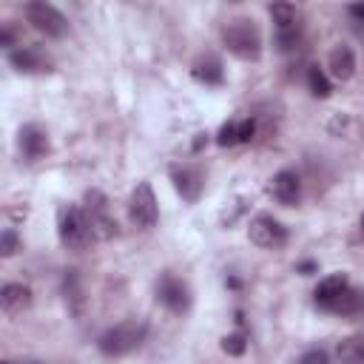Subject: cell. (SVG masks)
<instances>
[{"mask_svg": "<svg viewBox=\"0 0 364 364\" xmlns=\"http://www.w3.org/2000/svg\"><path fill=\"white\" fill-rule=\"evenodd\" d=\"M57 233H60V242L68 247V250H88L97 239L91 222H88V213L85 208H77V205H63L60 213H57Z\"/></svg>", "mask_w": 364, "mask_h": 364, "instance_id": "obj_1", "label": "cell"}, {"mask_svg": "<svg viewBox=\"0 0 364 364\" xmlns=\"http://www.w3.org/2000/svg\"><path fill=\"white\" fill-rule=\"evenodd\" d=\"M225 48L239 60H259L262 57V34L250 17H233L222 28Z\"/></svg>", "mask_w": 364, "mask_h": 364, "instance_id": "obj_2", "label": "cell"}, {"mask_svg": "<svg viewBox=\"0 0 364 364\" xmlns=\"http://www.w3.org/2000/svg\"><path fill=\"white\" fill-rule=\"evenodd\" d=\"M142 341H145V324L131 318V321H119V324L108 327V330L97 338V347H100L102 355H108V358H119V355L134 353Z\"/></svg>", "mask_w": 364, "mask_h": 364, "instance_id": "obj_3", "label": "cell"}, {"mask_svg": "<svg viewBox=\"0 0 364 364\" xmlns=\"http://www.w3.org/2000/svg\"><path fill=\"white\" fill-rule=\"evenodd\" d=\"M23 14H26V20H28L40 34H46V37H65V34H68V20H65V14H63L60 9H54L51 3H46V0H31V3H26V6H23Z\"/></svg>", "mask_w": 364, "mask_h": 364, "instance_id": "obj_4", "label": "cell"}, {"mask_svg": "<svg viewBox=\"0 0 364 364\" xmlns=\"http://www.w3.org/2000/svg\"><path fill=\"white\" fill-rule=\"evenodd\" d=\"M128 216L136 228L142 230H151L159 219V205H156V196H154V188L148 182H139L134 191H131V199H128Z\"/></svg>", "mask_w": 364, "mask_h": 364, "instance_id": "obj_5", "label": "cell"}, {"mask_svg": "<svg viewBox=\"0 0 364 364\" xmlns=\"http://www.w3.org/2000/svg\"><path fill=\"white\" fill-rule=\"evenodd\" d=\"M247 236L256 247H264V250H276L287 245V228L270 213H256L247 225Z\"/></svg>", "mask_w": 364, "mask_h": 364, "instance_id": "obj_6", "label": "cell"}, {"mask_svg": "<svg viewBox=\"0 0 364 364\" xmlns=\"http://www.w3.org/2000/svg\"><path fill=\"white\" fill-rule=\"evenodd\" d=\"M156 299L171 310V313H176V316H182V313H188L191 310V290H188V284L179 279V276H173V273H162L159 276V282H156Z\"/></svg>", "mask_w": 364, "mask_h": 364, "instance_id": "obj_7", "label": "cell"}, {"mask_svg": "<svg viewBox=\"0 0 364 364\" xmlns=\"http://www.w3.org/2000/svg\"><path fill=\"white\" fill-rule=\"evenodd\" d=\"M85 213L97 233V239H111L117 233V222L108 213V196L100 191H85Z\"/></svg>", "mask_w": 364, "mask_h": 364, "instance_id": "obj_8", "label": "cell"}, {"mask_svg": "<svg viewBox=\"0 0 364 364\" xmlns=\"http://www.w3.org/2000/svg\"><path fill=\"white\" fill-rule=\"evenodd\" d=\"M171 182H173L176 193L185 202H196L205 191V173L196 165H173L171 168Z\"/></svg>", "mask_w": 364, "mask_h": 364, "instance_id": "obj_9", "label": "cell"}, {"mask_svg": "<svg viewBox=\"0 0 364 364\" xmlns=\"http://www.w3.org/2000/svg\"><path fill=\"white\" fill-rule=\"evenodd\" d=\"M17 142H20V154L28 159V162H37V159H43L46 154H48V134H46V128H40L37 122H28V125H23L20 128V134H17Z\"/></svg>", "mask_w": 364, "mask_h": 364, "instance_id": "obj_10", "label": "cell"}, {"mask_svg": "<svg viewBox=\"0 0 364 364\" xmlns=\"http://www.w3.org/2000/svg\"><path fill=\"white\" fill-rule=\"evenodd\" d=\"M270 193L279 205H299L301 199V179L296 176V171H279L273 179H270Z\"/></svg>", "mask_w": 364, "mask_h": 364, "instance_id": "obj_11", "label": "cell"}, {"mask_svg": "<svg viewBox=\"0 0 364 364\" xmlns=\"http://www.w3.org/2000/svg\"><path fill=\"white\" fill-rule=\"evenodd\" d=\"M31 304V287L20 284V282H9L0 290V307L6 316H20L26 307Z\"/></svg>", "mask_w": 364, "mask_h": 364, "instance_id": "obj_12", "label": "cell"}, {"mask_svg": "<svg viewBox=\"0 0 364 364\" xmlns=\"http://www.w3.org/2000/svg\"><path fill=\"white\" fill-rule=\"evenodd\" d=\"M347 287H350V282H347L344 273H330V276H324V279L316 284V290H313V301H316L321 310H327V307H330Z\"/></svg>", "mask_w": 364, "mask_h": 364, "instance_id": "obj_13", "label": "cell"}, {"mask_svg": "<svg viewBox=\"0 0 364 364\" xmlns=\"http://www.w3.org/2000/svg\"><path fill=\"white\" fill-rule=\"evenodd\" d=\"M327 68H330V74L336 80H341V82L350 80L355 74V54H353V48L344 46V43L333 46L330 54H327Z\"/></svg>", "mask_w": 364, "mask_h": 364, "instance_id": "obj_14", "label": "cell"}, {"mask_svg": "<svg viewBox=\"0 0 364 364\" xmlns=\"http://www.w3.org/2000/svg\"><path fill=\"white\" fill-rule=\"evenodd\" d=\"M9 63H11L20 74H43V71H48V65H51L37 48H17V51H9Z\"/></svg>", "mask_w": 364, "mask_h": 364, "instance_id": "obj_15", "label": "cell"}, {"mask_svg": "<svg viewBox=\"0 0 364 364\" xmlns=\"http://www.w3.org/2000/svg\"><path fill=\"white\" fill-rule=\"evenodd\" d=\"M63 296H65L68 313L80 318L82 310H85V293H82V282H80L77 270H65V276H63Z\"/></svg>", "mask_w": 364, "mask_h": 364, "instance_id": "obj_16", "label": "cell"}, {"mask_svg": "<svg viewBox=\"0 0 364 364\" xmlns=\"http://www.w3.org/2000/svg\"><path fill=\"white\" fill-rule=\"evenodd\" d=\"M191 74H193V80H199V82H205V85H222V80H225L222 63H219L216 57H205V60L193 63Z\"/></svg>", "mask_w": 364, "mask_h": 364, "instance_id": "obj_17", "label": "cell"}, {"mask_svg": "<svg viewBox=\"0 0 364 364\" xmlns=\"http://www.w3.org/2000/svg\"><path fill=\"white\" fill-rule=\"evenodd\" d=\"M336 358H338V364H364V341L355 336L341 338L336 347Z\"/></svg>", "mask_w": 364, "mask_h": 364, "instance_id": "obj_18", "label": "cell"}, {"mask_svg": "<svg viewBox=\"0 0 364 364\" xmlns=\"http://www.w3.org/2000/svg\"><path fill=\"white\" fill-rule=\"evenodd\" d=\"M361 307H364V296H361L358 290L347 287V290H344V293H341V296H338L327 310H330V313H336V316H353V313H358Z\"/></svg>", "mask_w": 364, "mask_h": 364, "instance_id": "obj_19", "label": "cell"}, {"mask_svg": "<svg viewBox=\"0 0 364 364\" xmlns=\"http://www.w3.org/2000/svg\"><path fill=\"white\" fill-rule=\"evenodd\" d=\"M307 85H310V91H313V97H330L333 94V85H330V80H327V74L318 68V65H310L307 68Z\"/></svg>", "mask_w": 364, "mask_h": 364, "instance_id": "obj_20", "label": "cell"}, {"mask_svg": "<svg viewBox=\"0 0 364 364\" xmlns=\"http://www.w3.org/2000/svg\"><path fill=\"white\" fill-rule=\"evenodd\" d=\"M270 17H273V23H276V28H290V26H296V6L293 3H273L270 6Z\"/></svg>", "mask_w": 364, "mask_h": 364, "instance_id": "obj_21", "label": "cell"}, {"mask_svg": "<svg viewBox=\"0 0 364 364\" xmlns=\"http://www.w3.org/2000/svg\"><path fill=\"white\" fill-rule=\"evenodd\" d=\"M301 40V26H290V28H276V48L279 51H293Z\"/></svg>", "mask_w": 364, "mask_h": 364, "instance_id": "obj_22", "label": "cell"}, {"mask_svg": "<svg viewBox=\"0 0 364 364\" xmlns=\"http://www.w3.org/2000/svg\"><path fill=\"white\" fill-rule=\"evenodd\" d=\"M17 250H20V236H17L14 228H6V230L0 233V256H3V259H11Z\"/></svg>", "mask_w": 364, "mask_h": 364, "instance_id": "obj_23", "label": "cell"}, {"mask_svg": "<svg viewBox=\"0 0 364 364\" xmlns=\"http://www.w3.org/2000/svg\"><path fill=\"white\" fill-rule=\"evenodd\" d=\"M222 350H225L228 355H245V350H247L245 333H228V336L222 338Z\"/></svg>", "mask_w": 364, "mask_h": 364, "instance_id": "obj_24", "label": "cell"}, {"mask_svg": "<svg viewBox=\"0 0 364 364\" xmlns=\"http://www.w3.org/2000/svg\"><path fill=\"white\" fill-rule=\"evenodd\" d=\"M236 142H239V122H225V125L219 128V134H216V145L230 148V145H236Z\"/></svg>", "mask_w": 364, "mask_h": 364, "instance_id": "obj_25", "label": "cell"}, {"mask_svg": "<svg viewBox=\"0 0 364 364\" xmlns=\"http://www.w3.org/2000/svg\"><path fill=\"white\" fill-rule=\"evenodd\" d=\"M299 364H330V355H327V350L313 347V350H304L299 355Z\"/></svg>", "mask_w": 364, "mask_h": 364, "instance_id": "obj_26", "label": "cell"}, {"mask_svg": "<svg viewBox=\"0 0 364 364\" xmlns=\"http://www.w3.org/2000/svg\"><path fill=\"white\" fill-rule=\"evenodd\" d=\"M253 134H256V119H242L239 122V142H250L253 139Z\"/></svg>", "mask_w": 364, "mask_h": 364, "instance_id": "obj_27", "label": "cell"}, {"mask_svg": "<svg viewBox=\"0 0 364 364\" xmlns=\"http://www.w3.org/2000/svg\"><path fill=\"white\" fill-rule=\"evenodd\" d=\"M347 14H350L355 23H364V3H353V6H347Z\"/></svg>", "mask_w": 364, "mask_h": 364, "instance_id": "obj_28", "label": "cell"}, {"mask_svg": "<svg viewBox=\"0 0 364 364\" xmlns=\"http://www.w3.org/2000/svg\"><path fill=\"white\" fill-rule=\"evenodd\" d=\"M0 46H3V48H11V46H14V31H11L9 26L0 31Z\"/></svg>", "mask_w": 364, "mask_h": 364, "instance_id": "obj_29", "label": "cell"}, {"mask_svg": "<svg viewBox=\"0 0 364 364\" xmlns=\"http://www.w3.org/2000/svg\"><path fill=\"white\" fill-rule=\"evenodd\" d=\"M202 145H208V134H196V139H193V151H202Z\"/></svg>", "mask_w": 364, "mask_h": 364, "instance_id": "obj_30", "label": "cell"}, {"mask_svg": "<svg viewBox=\"0 0 364 364\" xmlns=\"http://www.w3.org/2000/svg\"><path fill=\"white\" fill-rule=\"evenodd\" d=\"M358 230H361V239H364V213H361V222H358Z\"/></svg>", "mask_w": 364, "mask_h": 364, "instance_id": "obj_31", "label": "cell"}, {"mask_svg": "<svg viewBox=\"0 0 364 364\" xmlns=\"http://www.w3.org/2000/svg\"><path fill=\"white\" fill-rule=\"evenodd\" d=\"M26 364H40V361H26Z\"/></svg>", "mask_w": 364, "mask_h": 364, "instance_id": "obj_32", "label": "cell"}, {"mask_svg": "<svg viewBox=\"0 0 364 364\" xmlns=\"http://www.w3.org/2000/svg\"><path fill=\"white\" fill-rule=\"evenodd\" d=\"M3 364H14V361H3Z\"/></svg>", "mask_w": 364, "mask_h": 364, "instance_id": "obj_33", "label": "cell"}]
</instances>
